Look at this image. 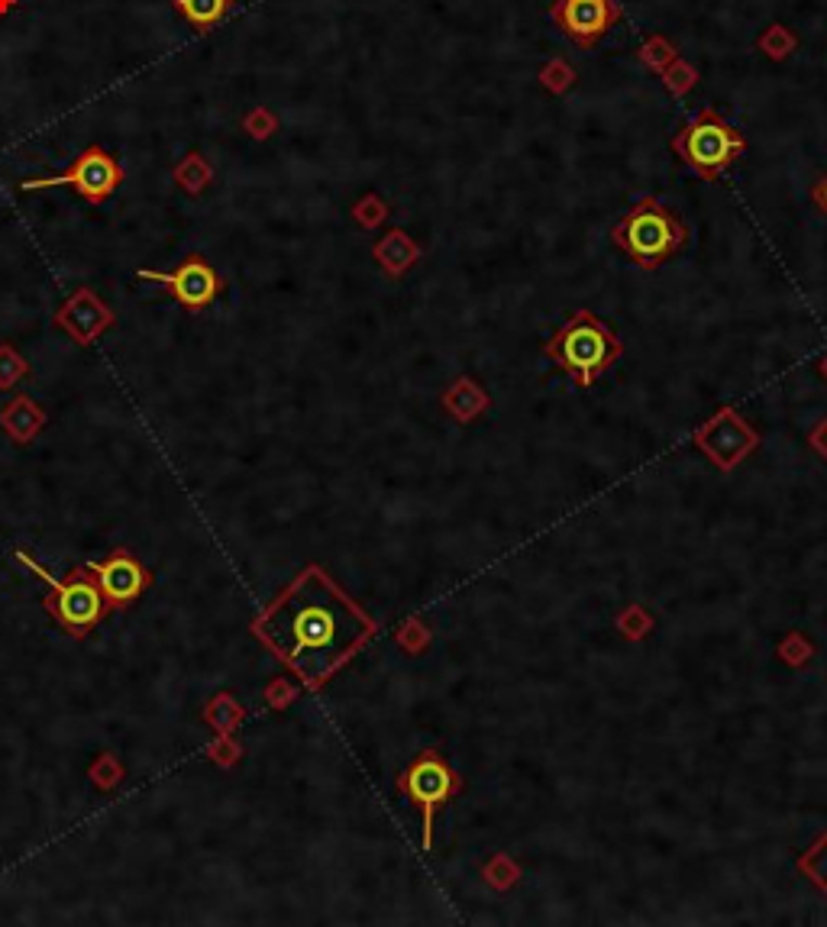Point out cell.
Instances as JSON below:
<instances>
[{
  "mask_svg": "<svg viewBox=\"0 0 827 927\" xmlns=\"http://www.w3.org/2000/svg\"><path fill=\"white\" fill-rule=\"evenodd\" d=\"M175 10L194 26V30H214V26L227 17L230 0H175Z\"/></svg>",
  "mask_w": 827,
  "mask_h": 927,
  "instance_id": "obj_17",
  "label": "cell"
},
{
  "mask_svg": "<svg viewBox=\"0 0 827 927\" xmlns=\"http://www.w3.org/2000/svg\"><path fill=\"white\" fill-rule=\"evenodd\" d=\"M139 278L162 285L181 307H188V311H204V307L214 304L217 294L223 291L220 275L210 269L201 256L185 259L175 272H139Z\"/></svg>",
  "mask_w": 827,
  "mask_h": 927,
  "instance_id": "obj_10",
  "label": "cell"
},
{
  "mask_svg": "<svg viewBox=\"0 0 827 927\" xmlns=\"http://www.w3.org/2000/svg\"><path fill=\"white\" fill-rule=\"evenodd\" d=\"M398 646L404 653H420V650H427L430 646V630L424 627L414 617V621H408L401 630H398Z\"/></svg>",
  "mask_w": 827,
  "mask_h": 927,
  "instance_id": "obj_30",
  "label": "cell"
},
{
  "mask_svg": "<svg viewBox=\"0 0 827 927\" xmlns=\"http://www.w3.org/2000/svg\"><path fill=\"white\" fill-rule=\"evenodd\" d=\"M91 572H94L97 585H101L104 598L110 601V608L133 605V601L143 595V588L149 585V572L126 550H114L104 563H91Z\"/></svg>",
  "mask_w": 827,
  "mask_h": 927,
  "instance_id": "obj_12",
  "label": "cell"
},
{
  "mask_svg": "<svg viewBox=\"0 0 827 927\" xmlns=\"http://www.w3.org/2000/svg\"><path fill=\"white\" fill-rule=\"evenodd\" d=\"M672 152L702 181H718L747 152V139L718 107H702L672 136Z\"/></svg>",
  "mask_w": 827,
  "mask_h": 927,
  "instance_id": "obj_4",
  "label": "cell"
},
{
  "mask_svg": "<svg viewBox=\"0 0 827 927\" xmlns=\"http://www.w3.org/2000/svg\"><path fill=\"white\" fill-rule=\"evenodd\" d=\"M618 627H621V634L627 637V640H643L653 630V617L643 611L640 605H634V608H627L621 617H618Z\"/></svg>",
  "mask_w": 827,
  "mask_h": 927,
  "instance_id": "obj_29",
  "label": "cell"
},
{
  "mask_svg": "<svg viewBox=\"0 0 827 927\" xmlns=\"http://www.w3.org/2000/svg\"><path fill=\"white\" fill-rule=\"evenodd\" d=\"M550 17L579 49H595L624 20V10L618 0H556Z\"/></svg>",
  "mask_w": 827,
  "mask_h": 927,
  "instance_id": "obj_9",
  "label": "cell"
},
{
  "mask_svg": "<svg viewBox=\"0 0 827 927\" xmlns=\"http://www.w3.org/2000/svg\"><path fill=\"white\" fill-rule=\"evenodd\" d=\"M756 49H760L766 59L786 62L789 55H795V49H798V36L789 30L786 23H769L760 33V39H756Z\"/></svg>",
  "mask_w": 827,
  "mask_h": 927,
  "instance_id": "obj_19",
  "label": "cell"
},
{
  "mask_svg": "<svg viewBox=\"0 0 827 927\" xmlns=\"http://www.w3.org/2000/svg\"><path fill=\"white\" fill-rule=\"evenodd\" d=\"M243 718H246V708L233 695H227V692H220L204 708V721L214 727L217 734H227V737H233V730L243 724Z\"/></svg>",
  "mask_w": 827,
  "mask_h": 927,
  "instance_id": "obj_18",
  "label": "cell"
},
{
  "mask_svg": "<svg viewBox=\"0 0 827 927\" xmlns=\"http://www.w3.org/2000/svg\"><path fill=\"white\" fill-rule=\"evenodd\" d=\"M621 353H624V343H621L618 330L601 320L598 314L585 311V307L572 311L563 327L543 343V356L550 359L559 372H566L582 391L592 388L598 378L621 359Z\"/></svg>",
  "mask_w": 827,
  "mask_h": 927,
  "instance_id": "obj_2",
  "label": "cell"
},
{
  "mask_svg": "<svg viewBox=\"0 0 827 927\" xmlns=\"http://www.w3.org/2000/svg\"><path fill=\"white\" fill-rule=\"evenodd\" d=\"M372 259L382 265V272L388 278H401L417 265L420 246L408 230L398 227V230H388V233L378 236L375 246H372Z\"/></svg>",
  "mask_w": 827,
  "mask_h": 927,
  "instance_id": "obj_13",
  "label": "cell"
},
{
  "mask_svg": "<svg viewBox=\"0 0 827 927\" xmlns=\"http://www.w3.org/2000/svg\"><path fill=\"white\" fill-rule=\"evenodd\" d=\"M811 204H815L821 214L827 217V172L815 181V188H811Z\"/></svg>",
  "mask_w": 827,
  "mask_h": 927,
  "instance_id": "obj_33",
  "label": "cell"
},
{
  "mask_svg": "<svg viewBox=\"0 0 827 927\" xmlns=\"http://www.w3.org/2000/svg\"><path fill=\"white\" fill-rule=\"evenodd\" d=\"M698 68L692 65V62H685L682 55L679 59H672L663 72H660V81H663V88L672 94V97H685V94H692L695 88H698Z\"/></svg>",
  "mask_w": 827,
  "mask_h": 927,
  "instance_id": "obj_22",
  "label": "cell"
},
{
  "mask_svg": "<svg viewBox=\"0 0 827 927\" xmlns=\"http://www.w3.org/2000/svg\"><path fill=\"white\" fill-rule=\"evenodd\" d=\"M172 178H175V185H178L181 191H188V194H194V198H198L201 191H207L210 181H214V165H210V162L201 156V152H188V156L175 165Z\"/></svg>",
  "mask_w": 827,
  "mask_h": 927,
  "instance_id": "obj_16",
  "label": "cell"
},
{
  "mask_svg": "<svg viewBox=\"0 0 827 927\" xmlns=\"http://www.w3.org/2000/svg\"><path fill=\"white\" fill-rule=\"evenodd\" d=\"M123 168L120 162L110 156L101 146H88L81 156L65 168L62 175H46V178H26L20 181L23 191H42V188H72L78 191L88 204H104L110 194L120 188Z\"/></svg>",
  "mask_w": 827,
  "mask_h": 927,
  "instance_id": "obj_7",
  "label": "cell"
},
{
  "mask_svg": "<svg viewBox=\"0 0 827 927\" xmlns=\"http://www.w3.org/2000/svg\"><path fill=\"white\" fill-rule=\"evenodd\" d=\"M17 4H20V0H0V17H4V13H10Z\"/></svg>",
  "mask_w": 827,
  "mask_h": 927,
  "instance_id": "obj_34",
  "label": "cell"
},
{
  "mask_svg": "<svg viewBox=\"0 0 827 927\" xmlns=\"http://www.w3.org/2000/svg\"><path fill=\"white\" fill-rule=\"evenodd\" d=\"M252 634L307 688H320L378 634V624L327 569L304 566L252 621Z\"/></svg>",
  "mask_w": 827,
  "mask_h": 927,
  "instance_id": "obj_1",
  "label": "cell"
},
{
  "mask_svg": "<svg viewBox=\"0 0 827 927\" xmlns=\"http://www.w3.org/2000/svg\"><path fill=\"white\" fill-rule=\"evenodd\" d=\"M388 214H391V207L385 204V198H378V194H362V198L353 204V220L362 230L382 227V223L388 220Z\"/></svg>",
  "mask_w": 827,
  "mask_h": 927,
  "instance_id": "obj_25",
  "label": "cell"
},
{
  "mask_svg": "<svg viewBox=\"0 0 827 927\" xmlns=\"http://www.w3.org/2000/svg\"><path fill=\"white\" fill-rule=\"evenodd\" d=\"M440 404H443V411L456 420V424H469V420H475L492 407V398H488V391L479 382H472L469 375H459L456 382L443 391Z\"/></svg>",
  "mask_w": 827,
  "mask_h": 927,
  "instance_id": "obj_14",
  "label": "cell"
},
{
  "mask_svg": "<svg viewBox=\"0 0 827 927\" xmlns=\"http://www.w3.org/2000/svg\"><path fill=\"white\" fill-rule=\"evenodd\" d=\"M17 559L23 566H30L39 579H46L49 582V598H46V611L52 614V621L59 624L65 634H72V637H84L88 634L91 627H97L107 617V611H110V601L104 598V592H101V585H97V579H94V572H91V566H84V569H72L68 572V579L65 582H55L52 575L42 569V566H36L30 556L26 553H17Z\"/></svg>",
  "mask_w": 827,
  "mask_h": 927,
  "instance_id": "obj_6",
  "label": "cell"
},
{
  "mask_svg": "<svg viewBox=\"0 0 827 927\" xmlns=\"http://www.w3.org/2000/svg\"><path fill=\"white\" fill-rule=\"evenodd\" d=\"M540 84H543V91H550V94H566L572 84H576V68H572V62L569 59H563V55H556V59H550L543 68H540Z\"/></svg>",
  "mask_w": 827,
  "mask_h": 927,
  "instance_id": "obj_24",
  "label": "cell"
},
{
  "mask_svg": "<svg viewBox=\"0 0 827 927\" xmlns=\"http://www.w3.org/2000/svg\"><path fill=\"white\" fill-rule=\"evenodd\" d=\"M207 756H210V760H214L217 766H233L236 760H240V747L233 743V737L220 734V740L207 750Z\"/></svg>",
  "mask_w": 827,
  "mask_h": 927,
  "instance_id": "obj_32",
  "label": "cell"
},
{
  "mask_svg": "<svg viewBox=\"0 0 827 927\" xmlns=\"http://www.w3.org/2000/svg\"><path fill=\"white\" fill-rule=\"evenodd\" d=\"M0 427L7 430V437L13 443H30L36 440V433L46 427V411L26 395H17L0 414Z\"/></svg>",
  "mask_w": 827,
  "mask_h": 927,
  "instance_id": "obj_15",
  "label": "cell"
},
{
  "mask_svg": "<svg viewBox=\"0 0 827 927\" xmlns=\"http://www.w3.org/2000/svg\"><path fill=\"white\" fill-rule=\"evenodd\" d=\"M818 372H821V375H824V378H827V356H824V359H821V362H818Z\"/></svg>",
  "mask_w": 827,
  "mask_h": 927,
  "instance_id": "obj_35",
  "label": "cell"
},
{
  "mask_svg": "<svg viewBox=\"0 0 827 927\" xmlns=\"http://www.w3.org/2000/svg\"><path fill=\"white\" fill-rule=\"evenodd\" d=\"M243 130L252 136V139H269V136H275V130H278V117L272 114L269 107H252L249 114L243 117Z\"/></svg>",
  "mask_w": 827,
  "mask_h": 927,
  "instance_id": "obj_28",
  "label": "cell"
},
{
  "mask_svg": "<svg viewBox=\"0 0 827 927\" xmlns=\"http://www.w3.org/2000/svg\"><path fill=\"white\" fill-rule=\"evenodd\" d=\"M55 323H59L75 343L91 346L97 336H104V330L114 327V311H110L91 288H78L72 298L59 307Z\"/></svg>",
  "mask_w": 827,
  "mask_h": 927,
  "instance_id": "obj_11",
  "label": "cell"
},
{
  "mask_svg": "<svg viewBox=\"0 0 827 927\" xmlns=\"http://www.w3.org/2000/svg\"><path fill=\"white\" fill-rule=\"evenodd\" d=\"M294 698H298V688H294L291 682H285L282 676L265 685V701H269V708H275V711H285Z\"/></svg>",
  "mask_w": 827,
  "mask_h": 927,
  "instance_id": "obj_31",
  "label": "cell"
},
{
  "mask_svg": "<svg viewBox=\"0 0 827 927\" xmlns=\"http://www.w3.org/2000/svg\"><path fill=\"white\" fill-rule=\"evenodd\" d=\"M398 792L420 811V847L433 850V821L443 805L462 792V776L443 760L440 750H420L398 776Z\"/></svg>",
  "mask_w": 827,
  "mask_h": 927,
  "instance_id": "obj_5",
  "label": "cell"
},
{
  "mask_svg": "<svg viewBox=\"0 0 827 927\" xmlns=\"http://www.w3.org/2000/svg\"><path fill=\"white\" fill-rule=\"evenodd\" d=\"M689 240H692L689 223H682L653 194H643L640 201L630 204L627 214L611 227V243L647 272L666 265L679 249L689 246Z\"/></svg>",
  "mask_w": 827,
  "mask_h": 927,
  "instance_id": "obj_3",
  "label": "cell"
},
{
  "mask_svg": "<svg viewBox=\"0 0 827 927\" xmlns=\"http://www.w3.org/2000/svg\"><path fill=\"white\" fill-rule=\"evenodd\" d=\"M798 873L827 895V831L798 856Z\"/></svg>",
  "mask_w": 827,
  "mask_h": 927,
  "instance_id": "obj_21",
  "label": "cell"
},
{
  "mask_svg": "<svg viewBox=\"0 0 827 927\" xmlns=\"http://www.w3.org/2000/svg\"><path fill=\"white\" fill-rule=\"evenodd\" d=\"M88 776H91V782H94V789L110 792V789H117V785H120L123 766H120V760H117L114 753H101V756H97V760L91 763Z\"/></svg>",
  "mask_w": 827,
  "mask_h": 927,
  "instance_id": "obj_26",
  "label": "cell"
},
{
  "mask_svg": "<svg viewBox=\"0 0 827 927\" xmlns=\"http://www.w3.org/2000/svg\"><path fill=\"white\" fill-rule=\"evenodd\" d=\"M637 59L647 65L653 75H660L672 59H679V49H676V42H672L669 36L650 33V36H643L640 49H637Z\"/></svg>",
  "mask_w": 827,
  "mask_h": 927,
  "instance_id": "obj_20",
  "label": "cell"
},
{
  "mask_svg": "<svg viewBox=\"0 0 827 927\" xmlns=\"http://www.w3.org/2000/svg\"><path fill=\"white\" fill-rule=\"evenodd\" d=\"M482 879L492 886L495 892H508L517 879H521V866H517L508 853H495L482 863Z\"/></svg>",
  "mask_w": 827,
  "mask_h": 927,
  "instance_id": "obj_23",
  "label": "cell"
},
{
  "mask_svg": "<svg viewBox=\"0 0 827 927\" xmlns=\"http://www.w3.org/2000/svg\"><path fill=\"white\" fill-rule=\"evenodd\" d=\"M692 443L702 449L721 472H734L740 462L760 446V437H756V430L734 411V407H721L718 414L705 420V424L692 433Z\"/></svg>",
  "mask_w": 827,
  "mask_h": 927,
  "instance_id": "obj_8",
  "label": "cell"
},
{
  "mask_svg": "<svg viewBox=\"0 0 827 927\" xmlns=\"http://www.w3.org/2000/svg\"><path fill=\"white\" fill-rule=\"evenodd\" d=\"M23 375H30V362L13 346H0V388H13Z\"/></svg>",
  "mask_w": 827,
  "mask_h": 927,
  "instance_id": "obj_27",
  "label": "cell"
}]
</instances>
